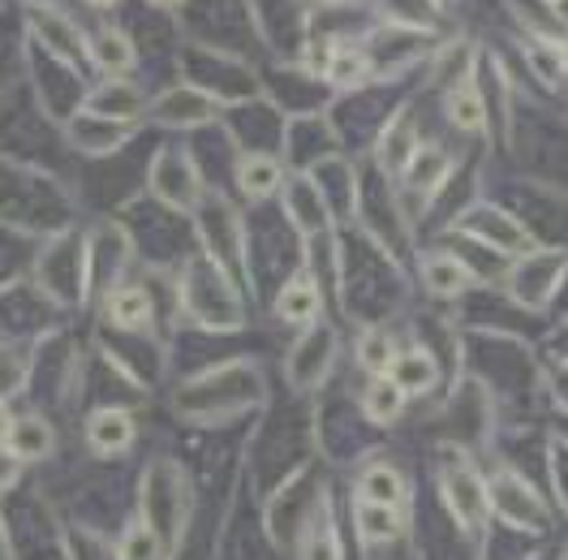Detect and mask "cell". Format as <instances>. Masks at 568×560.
I'll use <instances>...</instances> for the list:
<instances>
[{"label":"cell","instance_id":"obj_10","mask_svg":"<svg viewBox=\"0 0 568 560\" xmlns=\"http://www.w3.org/2000/svg\"><path fill=\"white\" fill-rule=\"evenodd\" d=\"M302 560H341V534L327 504H320L315 518H306L302 526Z\"/></svg>","mask_w":568,"mask_h":560},{"label":"cell","instance_id":"obj_13","mask_svg":"<svg viewBox=\"0 0 568 560\" xmlns=\"http://www.w3.org/2000/svg\"><path fill=\"white\" fill-rule=\"evenodd\" d=\"M423 280L430 293H439V298H457L469 289V268H465L462 259H453V254H430L423 263Z\"/></svg>","mask_w":568,"mask_h":560},{"label":"cell","instance_id":"obj_11","mask_svg":"<svg viewBox=\"0 0 568 560\" xmlns=\"http://www.w3.org/2000/svg\"><path fill=\"white\" fill-rule=\"evenodd\" d=\"M448 169H453V160L444 156V147H430V142H426V147H418V151L409 156V164H405V186L430 194V190L444 186Z\"/></svg>","mask_w":568,"mask_h":560},{"label":"cell","instance_id":"obj_28","mask_svg":"<svg viewBox=\"0 0 568 560\" xmlns=\"http://www.w3.org/2000/svg\"><path fill=\"white\" fill-rule=\"evenodd\" d=\"M87 4H116V0H87Z\"/></svg>","mask_w":568,"mask_h":560},{"label":"cell","instance_id":"obj_4","mask_svg":"<svg viewBox=\"0 0 568 560\" xmlns=\"http://www.w3.org/2000/svg\"><path fill=\"white\" fill-rule=\"evenodd\" d=\"M155 194L169 203V208H194L199 203V177L190 169L185 156H164L155 164Z\"/></svg>","mask_w":568,"mask_h":560},{"label":"cell","instance_id":"obj_5","mask_svg":"<svg viewBox=\"0 0 568 560\" xmlns=\"http://www.w3.org/2000/svg\"><path fill=\"white\" fill-rule=\"evenodd\" d=\"M87 444L91 453L100 457H116L134 444V419L125 410H95L91 422H87Z\"/></svg>","mask_w":568,"mask_h":560},{"label":"cell","instance_id":"obj_22","mask_svg":"<svg viewBox=\"0 0 568 560\" xmlns=\"http://www.w3.org/2000/svg\"><path fill=\"white\" fill-rule=\"evenodd\" d=\"M160 548H164V539H160L151 526H146V522H130V530L121 534L116 560H160Z\"/></svg>","mask_w":568,"mask_h":560},{"label":"cell","instance_id":"obj_6","mask_svg":"<svg viewBox=\"0 0 568 560\" xmlns=\"http://www.w3.org/2000/svg\"><path fill=\"white\" fill-rule=\"evenodd\" d=\"M388 380L405 397H414V392H430V388L439 384V362L430 358V350H396L388 367Z\"/></svg>","mask_w":568,"mask_h":560},{"label":"cell","instance_id":"obj_16","mask_svg":"<svg viewBox=\"0 0 568 560\" xmlns=\"http://www.w3.org/2000/svg\"><path fill=\"white\" fill-rule=\"evenodd\" d=\"M155 117L160 121H169V126H199V121H207L212 117V104L199 96V91H173V96H164L160 104H155Z\"/></svg>","mask_w":568,"mask_h":560},{"label":"cell","instance_id":"obj_2","mask_svg":"<svg viewBox=\"0 0 568 560\" xmlns=\"http://www.w3.org/2000/svg\"><path fill=\"white\" fill-rule=\"evenodd\" d=\"M491 491V513H499L513 530H526V534H542L551 526V513L542 504V496L517 474V470H496V479L487 483Z\"/></svg>","mask_w":568,"mask_h":560},{"label":"cell","instance_id":"obj_23","mask_svg":"<svg viewBox=\"0 0 568 560\" xmlns=\"http://www.w3.org/2000/svg\"><path fill=\"white\" fill-rule=\"evenodd\" d=\"M392 358H396V346H392L388 332H362V341H357V362H362L366 371L388 376Z\"/></svg>","mask_w":568,"mask_h":560},{"label":"cell","instance_id":"obj_19","mask_svg":"<svg viewBox=\"0 0 568 560\" xmlns=\"http://www.w3.org/2000/svg\"><path fill=\"white\" fill-rule=\"evenodd\" d=\"M414 151H418V147H414V121H409V117L392 121V130H384V139H379V160H384V169H405Z\"/></svg>","mask_w":568,"mask_h":560},{"label":"cell","instance_id":"obj_9","mask_svg":"<svg viewBox=\"0 0 568 560\" xmlns=\"http://www.w3.org/2000/svg\"><path fill=\"white\" fill-rule=\"evenodd\" d=\"M57 449V436L43 419H18L9 440H4V453L18 457V461H48Z\"/></svg>","mask_w":568,"mask_h":560},{"label":"cell","instance_id":"obj_24","mask_svg":"<svg viewBox=\"0 0 568 560\" xmlns=\"http://www.w3.org/2000/svg\"><path fill=\"white\" fill-rule=\"evenodd\" d=\"M43 36H48V43H57V48H73V31L65 22H48Z\"/></svg>","mask_w":568,"mask_h":560},{"label":"cell","instance_id":"obj_20","mask_svg":"<svg viewBox=\"0 0 568 560\" xmlns=\"http://www.w3.org/2000/svg\"><path fill=\"white\" fill-rule=\"evenodd\" d=\"M366 70H371V61H366L357 48H332L323 78H327V82H336V87H354V82L366 78Z\"/></svg>","mask_w":568,"mask_h":560},{"label":"cell","instance_id":"obj_7","mask_svg":"<svg viewBox=\"0 0 568 560\" xmlns=\"http://www.w3.org/2000/svg\"><path fill=\"white\" fill-rule=\"evenodd\" d=\"M320 307H323L320 284L311 277H293L281 289V298H276V319L293 323V328H311L320 319Z\"/></svg>","mask_w":568,"mask_h":560},{"label":"cell","instance_id":"obj_18","mask_svg":"<svg viewBox=\"0 0 568 560\" xmlns=\"http://www.w3.org/2000/svg\"><path fill=\"white\" fill-rule=\"evenodd\" d=\"M469 233H474V238L496 242L499 250H521V246H526V233H521V229H517L508 216H499V211H483V216H474Z\"/></svg>","mask_w":568,"mask_h":560},{"label":"cell","instance_id":"obj_8","mask_svg":"<svg viewBox=\"0 0 568 560\" xmlns=\"http://www.w3.org/2000/svg\"><path fill=\"white\" fill-rule=\"evenodd\" d=\"M354 522L366 548H384V543L405 534V509H384V504L354 500Z\"/></svg>","mask_w":568,"mask_h":560},{"label":"cell","instance_id":"obj_1","mask_svg":"<svg viewBox=\"0 0 568 560\" xmlns=\"http://www.w3.org/2000/svg\"><path fill=\"white\" fill-rule=\"evenodd\" d=\"M439 500L444 509L453 513V522L462 526L465 534H483L487 530V518H491V491H487V479L474 470V466H448L439 474Z\"/></svg>","mask_w":568,"mask_h":560},{"label":"cell","instance_id":"obj_26","mask_svg":"<svg viewBox=\"0 0 568 560\" xmlns=\"http://www.w3.org/2000/svg\"><path fill=\"white\" fill-rule=\"evenodd\" d=\"M551 9H556V18L568 27V0H551Z\"/></svg>","mask_w":568,"mask_h":560},{"label":"cell","instance_id":"obj_14","mask_svg":"<svg viewBox=\"0 0 568 560\" xmlns=\"http://www.w3.org/2000/svg\"><path fill=\"white\" fill-rule=\"evenodd\" d=\"M237 186L246 190L250 199H267L276 186H281V164L263 151H250L237 160Z\"/></svg>","mask_w":568,"mask_h":560},{"label":"cell","instance_id":"obj_12","mask_svg":"<svg viewBox=\"0 0 568 560\" xmlns=\"http://www.w3.org/2000/svg\"><path fill=\"white\" fill-rule=\"evenodd\" d=\"M104 311L116 328H146V319H151V293L142 284H121V289L108 293Z\"/></svg>","mask_w":568,"mask_h":560},{"label":"cell","instance_id":"obj_3","mask_svg":"<svg viewBox=\"0 0 568 560\" xmlns=\"http://www.w3.org/2000/svg\"><path fill=\"white\" fill-rule=\"evenodd\" d=\"M357 500L384 504V509H405L409 504V479L388 461H371L357 479Z\"/></svg>","mask_w":568,"mask_h":560},{"label":"cell","instance_id":"obj_25","mask_svg":"<svg viewBox=\"0 0 568 560\" xmlns=\"http://www.w3.org/2000/svg\"><path fill=\"white\" fill-rule=\"evenodd\" d=\"M13 414H9V406H4V401H0V449H4V440H9V431H13Z\"/></svg>","mask_w":568,"mask_h":560},{"label":"cell","instance_id":"obj_17","mask_svg":"<svg viewBox=\"0 0 568 560\" xmlns=\"http://www.w3.org/2000/svg\"><path fill=\"white\" fill-rule=\"evenodd\" d=\"M91 61L104 73H125L134 66V43L121 36V31H100L91 43Z\"/></svg>","mask_w":568,"mask_h":560},{"label":"cell","instance_id":"obj_27","mask_svg":"<svg viewBox=\"0 0 568 560\" xmlns=\"http://www.w3.org/2000/svg\"><path fill=\"white\" fill-rule=\"evenodd\" d=\"M556 48H560V61H565V70H568V39L565 43H556Z\"/></svg>","mask_w":568,"mask_h":560},{"label":"cell","instance_id":"obj_21","mask_svg":"<svg viewBox=\"0 0 568 560\" xmlns=\"http://www.w3.org/2000/svg\"><path fill=\"white\" fill-rule=\"evenodd\" d=\"M448 117H453V126H457V130H465V134H478V130H483V121H487L478 91H469V87L448 91Z\"/></svg>","mask_w":568,"mask_h":560},{"label":"cell","instance_id":"obj_15","mask_svg":"<svg viewBox=\"0 0 568 560\" xmlns=\"http://www.w3.org/2000/svg\"><path fill=\"white\" fill-rule=\"evenodd\" d=\"M362 410H366V419L371 422H396L400 419V410H405V392L392 384L388 376H375L366 392H362Z\"/></svg>","mask_w":568,"mask_h":560},{"label":"cell","instance_id":"obj_29","mask_svg":"<svg viewBox=\"0 0 568 560\" xmlns=\"http://www.w3.org/2000/svg\"><path fill=\"white\" fill-rule=\"evenodd\" d=\"M151 4H178V0H151Z\"/></svg>","mask_w":568,"mask_h":560}]
</instances>
